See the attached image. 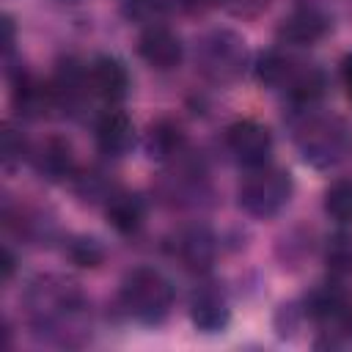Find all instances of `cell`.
<instances>
[{"label": "cell", "mask_w": 352, "mask_h": 352, "mask_svg": "<svg viewBox=\"0 0 352 352\" xmlns=\"http://www.w3.org/2000/svg\"><path fill=\"white\" fill-rule=\"evenodd\" d=\"M25 305L33 327L60 344H72V336L85 330L88 305L74 283L60 278H38L30 283Z\"/></svg>", "instance_id": "cell-1"}, {"label": "cell", "mask_w": 352, "mask_h": 352, "mask_svg": "<svg viewBox=\"0 0 352 352\" xmlns=\"http://www.w3.org/2000/svg\"><path fill=\"white\" fill-rule=\"evenodd\" d=\"M302 160L314 168H333L352 154V129L333 113H311L294 129Z\"/></svg>", "instance_id": "cell-2"}, {"label": "cell", "mask_w": 352, "mask_h": 352, "mask_svg": "<svg viewBox=\"0 0 352 352\" xmlns=\"http://www.w3.org/2000/svg\"><path fill=\"white\" fill-rule=\"evenodd\" d=\"M121 305L132 319L143 324H157L168 316L173 305V286L160 270L138 267L121 283Z\"/></svg>", "instance_id": "cell-3"}, {"label": "cell", "mask_w": 352, "mask_h": 352, "mask_svg": "<svg viewBox=\"0 0 352 352\" xmlns=\"http://www.w3.org/2000/svg\"><path fill=\"white\" fill-rule=\"evenodd\" d=\"M292 190V176L283 168H272L267 162L258 168H248V176L239 182L236 198L250 217L270 220L289 204Z\"/></svg>", "instance_id": "cell-4"}, {"label": "cell", "mask_w": 352, "mask_h": 352, "mask_svg": "<svg viewBox=\"0 0 352 352\" xmlns=\"http://www.w3.org/2000/svg\"><path fill=\"white\" fill-rule=\"evenodd\" d=\"M195 60L198 69L206 80L226 85L234 82L236 77H242L245 66H248V47L245 38L234 30H212L198 41L195 50Z\"/></svg>", "instance_id": "cell-5"}, {"label": "cell", "mask_w": 352, "mask_h": 352, "mask_svg": "<svg viewBox=\"0 0 352 352\" xmlns=\"http://www.w3.org/2000/svg\"><path fill=\"white\" fill-rule=\"evenodd\" d=\"M226 143L231 148V154L236 157V162H242L245 168H258L270 162L272 154V135L264 124L253 121V118H242L234 121L228 126Z\"/></svg>", "instance_id": "cell-6"}, {"label": "cell", "mask_w": 352, "mask_h": 352, "mask_svg": "<svg viewBox=\"0 0 352 352\" xmlns=\"http://www.w3.org/2000/svg\"><path fill=\"white\" fill-rule=\"evenodd\" d=\"M138 55L157 72H170L182 63V41L165 25H146L138 38Z\"/></svg>", "instance_id": "cell-7"}, {"label": "cell", "mask_w": 352, "mask_h": 352, "mask_svg": "<svg viewBox=\"0 0 352 352\" xmlns=\"http://www.w3.org/2000/svg\"><path fill=\"white\" fill-rule=\"evenodd\" d=\"M85 77H88V88L99 96V99H104V102H121L124 96H126V91H129V74H126V66L118 60V58H110V55H99L91 66H88V72H85Z\"/></svg>", "instance_id": "cell-8"}, {"label": "cell", "mask_w": 352, "mask_h": 352, "mask_svg": "<svg viewBox=\"0 0 352 352\" xmlns=\"http://www.w3.org/2000/svg\"><path fill=\"white\" fill-rule=\"evenodd\" d=\"M96 143L104 154L121 157L135 143V124L124 110H104L96 121Z\"/></svg>", "instance_id": "cell-9"}, {"label": "cell", "mask_w": 352, "mask_h": 352, "mask_svg": "<svg viewBox=\"0 0 352 352\" xmlns=\"http://www.w3.org/2000/svg\"><path fill=\"white\" fill-rule=\"evenodd\" d=\"M190 316L195 322L198 330L204 333H217L226 327L228 322V302L226 297L220 294V289L214 286H204L192 294V302H190Z\"/></svg>", "instance_id": "cell-10"}, {"label": "cell", "mask_w": 352, "mask_h": 352, "mask_svg": "<svg viewBox=\"0 0 352 352\" xmlns=\"http://www.w3.org/2000/svg\"><path fill=\"white\" fill-rule=\"evenodd\" d=\"M327 33V19L316 11H297L286 16L278 28V38L292 47H311Z\"/></svg>", "instance_id": "cell-11"}, {"label": "cell", "mask_w": 352, "mask_h": 352, "mask_svg": "<svg viewBox=\"0 0 352 352\" xmlns=\"http://www.w3.org/2000/svg\"><path fill=\"white\" fill-rule=\"evenodd\" d=\"M146 220V204L135 192H116L107 198V223L118 234H135Z\"/></svg>", "instance_id": "cell-12"}, {"label": "cell", "mask_w": 352, "mask_h": 352, "mask_svg": "<svg viewBox=\"0 0 352 352\" xmlns=\"http://www.w3.org/2000/svg\"><path fill=\"white\" fill-rule=\"evenodd\" d=\"M179 258L187 270H209L214 261V239L206 228H190L179 236Z\"/></svg>", "instance_id": "cell-13"}, {"label": "cell", "mask_w": 352, "mask_h": 352, "mask_svg": "<svg viewBox=\"0 0 352 352\" xmlns=\"http://www.w3.org/2000/svg\"><path fill=\"white\" fill-rule=\"evenodd\" d=\"M36 168L47 179H63L72 173V148L63 140H47L36 154Z\"/></svg>", "instance_id": "cell-14"}, {"label": "cell", "mask_w": 352, "mask_h": 352, "mask_svg": "<svg viewBox=\"0 0 352 352\" xmlns=\"http://www.w3.org/2000/svg\"><path fill=\"white\" fill-rule=\"evenodd\" d=\"M146 148H148V157H157V160H165V157L176 154L182 148V129L170 121L151 124L148 138H146Z\"/></svg>", "instance_id": "cell-15"}, {"label": "cell", "mask_w": 352, "mask_h": 352, "mask_svg": "<svg viewBox=\"0 0 352 352\" xmlns=\"http://www.w3.org/2000/svg\"><path fill=\"white\" fill-rule=\"evenodd\" d=\"M324 212L341 226L352 223V179H336L324 190Z\"/></svg>", "instance_id": "cell-16"}, {"label": "cell", "mask_w": 352, "mask_h": 352, "mask_svg": "<svg viewBox=\"0 0 352 352\" xmlns=\"http://www.w3.org/2000/svg\"><path fill=\"white\" fill-rule=\"evenodd\" d=\"M14 102H16L19 113H25V116H41L44 107H47V102H50V91H47L41 82H36V80L22 77V80L16 82Z\"/></svg>", "instance_id": "cell-17"}, {"label": "cell", "mask_w": 352, "mask_h": 352, "mask_svg": "<svg viewBox=\"0 0 352 352\" xmlns=\"http://www.w3.org/2000/svg\"><path fill=\"white\" fill-rule=\"evenodd\" d=\"M168 0H126V16L140 25H157V19L165 14Z\"/></svg>", "instance_id": "cell-18"}, {"label": "cell", "mask_w": 352, "mask_h": 352, "mask_svg": "<svg viewBox=\"0 0 352 352\" xmlns=\"http://www.w3.org/2000/svg\"><path fill=\"white\" fill-rule=\"evenodd\" d=\"M327 261L338 272H352V242L346 236H338L327 250Z\"/></svg>", "instance_id": "cell-19"}, {"label": "cell", "mask_w": 352, "mask_h": 352, "mask_svg": "<svg viewBox=\"0 0 352 352\" xmlns=\"http://www.w3.org/2000/svg\"><path fill=\"white\" fill-rule=\"evenodd\" d=\"M22 157H25L22 135H16L11 126H6V132H3V162H6V168H14V162L22 160Z\"/></svg>", "instance_id": "cell-20"}, {"label": "cell", "mask_w": 352, "mask_h": 352, "mask_svg": "<svg viewBox=\"0 0 352 352\" xmlns=\"http://www.w3.org/2000/svg\"><path fill=\"white\" fill-rule=\"evenodd\" d=\"M270 0H226V6L236 14V16H256L258 11L267 8Z\"/></svg>", "instance_id": "cell-21"}, {"label": "cell", "mask_w": 352, "mask_h": 352, "mask_svg": "<svg viewBox=\"0 0 352 352\" xmlns=\"http://www.w3.org/2000/svg\"><path fill=\"white\" fill-rule=\"evenodd\" d=\"M341 82H344L346 96L352 99V55H346L344 63H341Z\"/></svg>", "instance_id": "cell-22"}, {"label": "cell", "mask_w": 352, "mask_h": 352, "mask_svg": "<svg viewBox=\"0 0 352 352\" xmlns=\"http://www.w3.org/2000/svg\"><path fill=\"white\" fill-rule=\"evenodd\" d=\"M11 272H14V256H11L8 250H3V278L8 280V278H11Z\"/></svg>", "instance_id": "cell-23"}, {"label": "cell", "mask_w": 352, "mask_h": 352, "mask_svg": "<svg viewBox=\"0 0 352 352\" xmlns=\"http://www.w3.org/2000/svg\"><path fill=\"white\" fill-rule=\"evenodd\" d=\"M209 3H223V6H226V0H209Z\"/></svg>", "instance_id": "cell-24"}]
</instances>
